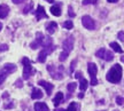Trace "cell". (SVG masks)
I'll return each instance as SVG.
<instances>
[{
	"mask_svg": "<svg viewBox=\"0 0 124 111\" xmlns=\"http://www.w3.org/2000/svg\"><path fill=\"white\" fill-rule=\"evenodd\" d=\"M16 71V65L13 64V63H6L2 69H1V72H4L5 75H10V73H13V72Z\"/></svg>",
	"mask_w": 124,
	"mask_h": 111,
	"instance_id": "cell-8",
	"label": "cell"
},
{
	"mask_svg": "<svg viewBox=\"0 0 124 111\" xmlns=\"http://www.w3.org/2000/svg\"><path fill=\"white\" fill-rule=\"evenodd\" d=\"M87 71H89L90 76H91V85L92 86H95L98 84L97 80V72H98V68L94 63H89L87 64Z\"/></svg>",
	"mask_w": 124,
	"mask_h": 111,
	"instance_id": "cell-3",
	"label": "cell"
},
{
	"mask_svg": "<svg viewBox=\"0 0 124 111\" xmlns=\"http://www.w3.org/2000/svg\"><path fill=\"white\" fill-rule=\"evenodd\" d=\"M117 37H118V39L122 41L124 44V32L123 31H121V32H118V35H117Z\"/></svg>",
	"mask_w": 124,
	"mask_h": 111,
	"instance_id": "cell-31",
	"label": "cell"
},
{
	"mask_svg": "<svg viewBox=\"0 0 124 111\" xmlns=\"http://www.w3.org/2000/svg\"><path fill=\"white\" fill-rule=\"evenodd\" d=\"M63 98H64V96H63V93L62 92H58L56 93V95L54 96L53 98V103L55 107H58V105H60L62 103V101H63Z\"/></svg>",
	"mask_w": 124,
	"mask_h": 111,
	"instance_id": "cell-11",
	"label": "cell"
},
{
	"mask_svg": "<svg viewBox=\"0 0 124 111\" xmlns=\"http://www.w3.org/2000/svg\"><path fill=\"white\" fill-rule=\"evenodd\" d=\"M68 15H69L70 17H75V16H76V14L74 13V9H72V7H71V6H69V7H68Z\"/></svg>",
	"mask_w": 124,
	"mask_h": 111,
	"instance_id": "cell-25",
	"label": "cell"
},
{
	"mask_svg": "<svg viewBox=\"0 0 124 111\" xmlns=\"http://www.w3.org/2000/svg\"><path fill=\"white\" fill-rule=\"evenodd\" d=\"M56 29H58V24L55 22H49L46 24V30H47V32L49 35H53Z\"/></svg>",
	"mask_w": 124,
	"mask_h": 111,
	"instance_id": "cell-14",
	"label": "cell"
},
{
	"mask_svg": "<svg viewBox=\"0 0 124 111\" xmlns=\"http://www.w3.org/2000/svg\"><path fill=\"white\" fill-rule=\"evenodd\" d=\"M2 30V23H0V31Z\"/></svg>",
	"mask_w": 124,
	"mask_h": 111,
	"instance_id": "cell-40",
	"label": "cell"
},
{
	"mask_svg": "<svg viewBox=\"0 0 124 111\" xmlns=\"http://www.w3.org/2000/svg\"><path fill=\"white\" fill-rule=\"evenodd\" d=\"M14 4H21V2H23V0H12Z\"/></svg>",
	"mask_w": 124,
	"mask_h": 111,
	"instance_id": "cell-36",
	"label": "cell"
},
{
	"mask_svg": "<svg viewBox=\"0 0 124 111\" xmlns=\"http://www.w3.org/2000/svg\"><path fill=\"white\" fill-rule=\"evenodd\" d=\"M43 97V92L39 88H33L32 89V93H31V98L32 100H39Z\"/></svg>",
	"mask_w": 124,
	"mask_h": 111,
	"instance_id": "cell-15",
	"label": "cell"
},
{
	"mask_svg": "<svg viewBox=\"0 0 124 111\" xmlns=\"http://www.w3.org/2000/svg\"><path fill=\"white\" fill-rule=\"evenodd\" d=\"M47 70H48L49 73H51V77H53L54 79L61 80L62 78H63V73H62L63 69H62L61 67L59 68V70L56 71V70H55V68H54V65H48V67H47Z\"/></svg>",
	"mask_w": 124,
	"mask_h": 111,
	"instance_id": "cell-5",
	"label": "cell"
},
{
	"mask_svg": "<svg viewBox=\"0 0 124 111\" xmlns=\"http://www.w3.org/2000/svg\"><path fill=\"white\" fill-rule=\"evenodd\" d=\"M12 108H14L13 103H10V104H5V109H12Z\"/></svg>",
	"mask_w": 124,
	"mask_h": 111,
	"instance_id": "cell-35",
	"label": "cell"
},
{
	"mask_svg": "<svg viewBox=\"0 0 124 111\" xmlns=\"http://www.w3.org/2000/svg\"><path fill=\"white\" fill-rule=\"evenodd\" d=\"M15 85H16V87H22V80L18 79L16 83H15Z\"/></svg>",
	"mask_w": 124,
	"mask_h": 111,
	"instance_id": "cell-34",
	"label": "cell"
},
{
	"mask_svg": "<svg viewBox=\"0 0 124 111\" xmlns=\"http://www.w3.org/2000/svg\"><path fill=\"white\" fill-rule=\"evenodd\" d=\"M110 47L115 50L116 53H121V54L123 53V49L121 48V46L117 44V42H115V41H114V42H110Z\"/></svg>",
	"mask_w": 124,
	"mask_h": 111,
	"instance_id": "cell-17",
	"label": "cell"
},
{
	"mask_svg": "<svg viewBox=\"0 0 124 111\" xmlns=\"http://www.w3.org/2000/svg\"><path fill=\"white\" fill-rule=\"evenodd\" d=\"M76 88H77V84H76V83H69L68 86H67V89H68V92H69V93L75 92Z\"/></svg>",
	"mask_w": 124,
	"mask_h": 111,
	"instance_id": "cell-21",
	"label": "cell"
},
{
	"mask_svg": "<svg viewBox=\"0 0 124 111\" xmlns=\"http://www.w3.org/2000/svg\"><path fill=\"white\" fill-rule=\"evenodd\" d=\"M35 111H49L47 104L44 102H37L35 104Z\"/></svg>",
	"mask_w": 124,
	"mask_h": 111,
	"instance_id": "cell-13",
	"label": "cell"
},
{
	"mask_svg": "<svg viewBox=\"0 0 124 111\" xmlns=\"http://www.w3.org/2000/svg\"><path fill=\"white\" fill-rule=\"evenodd\" d=\"M83 96H84V95H83V94H82V93H80L79 95H78V97H80V98H83Z\"/></svg>",
	"mask_w": 124,
	"mask_h": 111,
	"instance_id": "cell-39",
	"label": "cell"
},
{
	"mask_svg": "<svg viewBox=\"0 0 124 111\" xmlns=\"http://www.w3.org/2000/svg\"><path fill=\"white\" fill-rule=\"evenodd\" d=\"M78 109H79V105H78V103L71 102L70 104H69L68 109H67V110H64V111H78Z\"/></svg>",
	"mask_w": 124,
	"mask_h": 111,
	"instance_id": "cell-19",
	"label": "cell"
},
{
	"mask_svg": "<svg viewBox=\"0 0 124 111\" xmlns=\"http://www.w3.org/2000/svg\"><path fill=\"white\" fill-rule=\"evenodd\" d=\"M9 13V7L7 5H0V18H6Z\"/></svg>",
	"mask_w": 124,
	"mask_h": 111,
	"instance_id": "cell-12",
	"label": "cell"
},
{
	"mask_svg": "<svg viewBox=\"0 0 124 111\" xmlns=\"http://www.w3.org/2000/svg\"><path fill=\"white\" fill-rule=\"evenodd\" d=\"M31 9H32V2H30V4L28 5L27 7H25V8L23 9V13L24 14H27V13H29V12H30Z\"/></svg>",
	"mask_w": 124,
	"mask_h": 111,
	"instance_id": "cell-27",
	"label": "cell"
},
{
	"mask_svg": "<svg viewBox=\"0 0 124 111\" xmlns=\"http://www.w3.org/2000/svg\"><path fill=\"white\" fill-rule=\"evenodd\" d=\"M35 14H36V20L37 21H40L41 18H47V14H46L45 8L43 6H38V8L35 12Z\"/></svg>",
	"mask_w": 124,
	"mask_h": 111,
	"instance_id": "cell-9",
	"label": "cell"
},
{
	"mask_svg": "<svg viewBox=\"0 0 124 111\" xmlns=\"http://www.w3.org/2000/svg\"><path fill=\"white\" fill-rule=\"evenodd\" d=\"M51 13L52 15L54 16H61V7H60V5H54L51 7Z\"/></svg>",
	"mask_w": 124,
	"mask_h": 111,
	"instance_id": "cell-16",
	"label": "cell"
},
{
	"mask_svg": "<svg viewBox=\"0 0 124 111\" xmlns=\"http://www.w3.org/2000/svg\"><path fill=\"white\" fill-rule=\"evenodd\" d=\"M8 49V46L7 45H0V52H5Z\"/></svg>",
	"mask_w": 124,
	"mask_h": 111,
	"instance_id": "cell-33",
	"label": "cell"
},
{
	"mask_svg": "<svg viewBox=\"0 0 124 111\" xmlns=\"http://www.w3.org/2000/svg\"><path fill=\"white\" fill-rule=\"evenodd\" d=\"M87 85H89V83H87V80L84 79V78H82L79 81V89L80 90H86V88H87Z\"/></svg>",
	"mask_w": 124,
	"mask_h": 111,
	"instance_id": "cell-18",
	"label": "cell"
},
{
	"mask_svg": "<svg viewBox=\"0 0 124 111\" xmlns=\"http://www.w3.org/2000/svg\"><path fill=\"white\" fill-rule=\"evenodd\" d=\"M98 0H83V5H95Z\"/></svg>",
	"mask_w": 124,
	"mask_h": 111,
	"instance_id": "cell-26",
	"label": "cell"
},
{
	"mask_svg": "<svg viewBox=\"0 0 124 111\" xmlns=\"http://www.w3.org/2000/svg\"><path fill=\"white\" fill-rule=\"evenodd\" d=\"M116 103L118 104V105H122L124 103V98L122 96H116Z\"/></svg>",
	"mask_w": 124,
	"mask_h": 111,
	"instance_id": "cell-28",
	"label": "cell"
},
{
	"mask_svg": "<svg viewBox=\"0 0 124 111\" xmlns=\"http://www.w3.org/2000/svg\"><path fill=\"white\" fill-rule=\"evenodd\" d=\"M38 84L40 85V86H43L45 88V90H46V93H47V95H51L52 94V90H53V85L51 84V83H48V81H45V80H39V83Z\"/></svg>",
	"mask_w": 124,
	"mask_h": 111,
	"instance_id": "cell-10",
	"label": "cell"
},
{
	"mask_svg": "<svg viewBox=\"0 0 124 111\" xmlns=\"http://www.w3.org/2000/svg\"><path fill=\"white\" fill-rule=\"evenodd\" d=\"M68 55H69V54L67 53V52H64V50H63V52H62V53L60 54V57H59V60H60L61 62H64V61L67 60V57H68Z\"/></svg>",
	"mask_w": 124,
	"mask_h": 111,
	"instance_id": "cell-23",
	"label": "cell"
},
{
	"mask_svg": "<svg viewBox=\"0 0 124 111\" xmlns=\"http://www.w3.org/2000/svg\"><path fill=\"white\" fill-rule=\"evenodd\" d=\"M82 76H83V75H82V72H80V71H77L75 73V78H76V79H82V78H83Z\"/></svg>",
	"mask_w": 124,
	"mask_h": 111,
	"instance_id": "cell-32",
	"label": "cell"
},
{
	"mask_svg": "<svg viewBox=\"0 0 124 111\" xmlns=\"http://www.w3.org/2000/svg\"><path fill=\"white\" fill-rule=\"evenodd\" d=\"M63 28H66L68 30H71L72 28H74V23L72 21H66V22L63 23Z\"/></svg>",
	"mask_w": 124,
	"mask_h": 111,
	"instance_id": "cell-22",
	"label": "cell"
},
{
	"mask_svg": "<svg viewBox=\"0 0 124 111\" xmlns=\"http://www.w3.org/2000/svg\"><path fill=\"white\" fill-rule=\"evenodd\" d=\"M122 72H123V70H122V67L120 64L113 65L106 76L107 80L109 83H113V84H118L121 81V79H122Z\"/></svg>",
	"mask_w": 124,
	"mask_h": 111,
	"instance_id": "cell-1",
	"label": "cell"
},
{
	"mask_svg": "<svg viewBox=\"0 0 124 111\" xmlns=\"http://www.w3.org/2000/svg\"><path fill=\"white\" fill-rule=\"evenodd\" d=\"M22 63H23V67H24L23 68V79L27 80L35 73V69L32 68L30 60H29L28 57H23Z\"/></svg>",
	"mask_w": 124,
	"mask_h": 111,
	"instance_id": "cell-2",
	"label": "cell"
},
{
	"mask_svg": "<svg viewBox=\"0 0 124 111\" xmlns=\"http://www.w3.org/2000/svg\"><path fill=\"white\" fill-rule=\"evenodd\" d=\"M82 23H83L85 29H87V30H94L95 29V22L89 15H85L82 17Z\"/></svg>",
	"mask_w": 124,
	"mask_h": 111,
	"instance_id": "cell-4",
	"label": "cell"
},
{
	"mask_svg": "<svg viewBox=\"0 0 124 111\" xmlns=\"http://www.w3.org/2000/svg\"><path fill=\"white\" fill-rule=\"evenodd\" d=\"M121 61H122V62L124 63V56H122V57H121Z\"/></svg>",
	"mask_w": 124,
	"mask_h": 111,
	"instance_id": "cell-41",
	"label": "cell"
},
{
	"mask_svg": "<svg viewBox=\"0 0 124 111\" xmlns=\"http://www.w3.org/2000/svg\"><path fill=\"white\" fill-rule=\"evenodd\" d=\"M2 97H4V98H7V97H8V93H7V92H5L4 95H2Z\"/></svg>",
	"mask_w": 124,
	"mask_h": 111,
	"instance_id": "cell-37",
	"label": "cell"
},
{
	"mask_svg": "<svg viewBox=\"0 0 124 111\" xmlns=\"http://www.w3.org/2000/svg\"><path fill=\"white\" fill-rule=\"evenodd\" d=\"M46 1H48V2H53L54 0H46Z\"/></svg>",
	"mask_w": 124,
	"mask_h": 111,
	"instance_id": "cell-42",
	"label": "cell"
},
{
	"mask_svg": "<svg viewBox=\"0 0 124 111\" xmlns=\"http://www.w3.org/2000/svg\"><path fill=\"white\" fill-rule=\"evenodd\" d=\"M108 2H111V4H114V2H117V0H107Z\"/></svg>",
	"mask_w": 124,
	"mask_h": 111,
	"instance_id": "cell-38",
	"label": "cell"
},
{
	"mask_svg": "<svg viewBox=\"0 0 124 111\" xmlns=\"http://www.w3.org/2000/svg\"><path fill=\"white\" fill-rule=\"evenodd\" d=\"M62 47H63V50L67 52V53L69 54L72 50L74 48V37H68L64 41H63V45H62Z\"/></svg>",
	"mask_w": 124,
	"mask_h": 111,
	"instance_id": "cell-7",
	"label": "cell"
},
{
	"mask_svg": "<svg viewBox=\"0 0 124 111\" xmlns=\"http://www.w3.org/2000/svg\"><path fill=\"white\" fill-rule=\"evenodd\" d=\"M6 77H7V76L5 75L4 72H1V71H0V86H1V84H2V83L5 81V79H6Z\"/></svg>",
	"mask_w": 124,
	"mask_h": 111,
	"instance_id": "cell-30",
	"label": "cell"
},
{
	"mask_svg": "<svg viewBox=\"0 0 124 111\" xmlns=\"http://www.w3.org/2000/svg\"><path fill=\"white\" fill-rule=\"evenodd\" d=\"M44 40H45V36L41 33V32H37L36 33V40L33 41V42H31L30 44V47L32 49H37L38 47H40V46H43V44H44Z\"/></svg>",
	"mask_w": 124,
	"mask_h": 111,
	"instance_id": "cell-6",
	"label": "cell"
},
{
	"mask_svg": "<svg viewBox=\"0 0 124 111\" xmlns=\"http://www.w3.org/2000/svg\"><path fill=\"white\" fill-rule=\"evenodd\" d=\"M76 63H77V60H74V61L71 62V64H70V69H69V72H70V73H72V72H74V69H75Z\"/></svg>",
	"mask_w": 124,
	"mask_h": 111,
	"instance_id": "cell-29",
	"label": "cell"
},
{
	"mask_svg": "<svg viewBox=\"0 0 124 111\" xmlns=\"http://www.w3.org/2000/svg\"><path fill=\"white\" fill-rule=\"evenodd\" d=\"M105 52H106V49L105 48H100L99 50H98L97 53H95V55H97L98 57L100 58H103V55H105Z\"/></svg>",
	"mask_w": 124,
	"mask_h": 111,
	"instance_id": "cell-24",
	"label": "cell"
},
{
	"mask_svg": "<svg viewBox=\"0 0 124 111\" xmlns=\"http://www.w3.org/2000/svg\"><path fill=\"white\" fill-rule=\"evenodd\" d=\"M114 58V54L111 53V52H109V50H107L105 52V55H103V60H106V61H111Z\"/></svg>",
	"mask_w": 124,
	"mask_h": 111,
	"instance_id": "cell-20",
	"label": "cell"
}]
</instances>
